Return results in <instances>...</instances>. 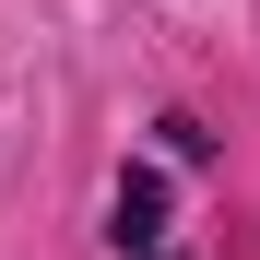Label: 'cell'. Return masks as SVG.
<instances>
[{
  "label": "cell",
  "mask_w": 260,
  "mask_h": 260,
  "mask_svg": "<svg viewBox=\"0 0 260 260\" xmlns=\"http://www.w3.org/2000/svg\"><path fill=\"white\" fill-rule=\"evenodd\" d=\"M154 237H166V189L130 178V189H118V248H154Z\"/></svg>",
  "instance_id": "6da1fadb"
}]
</instances>
